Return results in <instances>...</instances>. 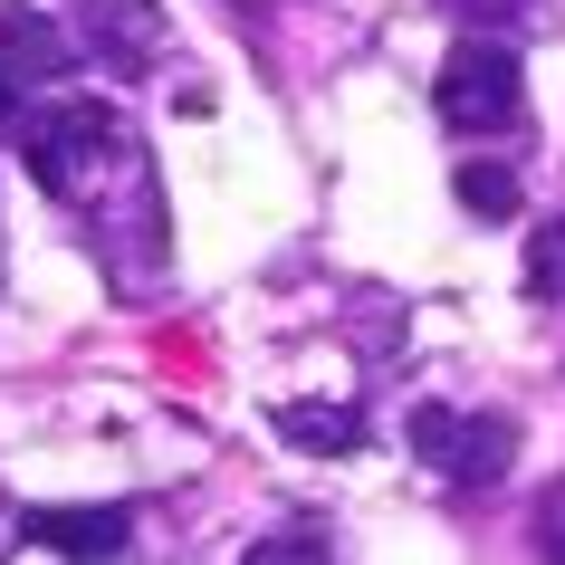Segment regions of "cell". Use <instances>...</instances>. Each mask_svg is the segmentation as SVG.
Returning a JSON list of instances; mask_svg holds the SVG:
<instances>
[{"mask_svg": "<svg viewBox=\"0 0 565 565\" xmlns=\"http://www.w3.org/2000/svg\"><path fill=\"white\" fill-rule=\"evenodd\" d=\"M116 153H125V116L106 96H49L30 116V135H20V163H30V182L49 202H87Z\"/></svg>", "mask_w": 565, "mask_h": 565, "instance_id": "obj_1", "label": "cell"}, {"mask_svg": "<svg viewBox=\"0 0 565 565\" xmlns=\"http://www.w3.org/2000/svg\"><path fill=\"white\" fill-rule=\"evenodd\" d=\"M431 106H441L450 135H508L527 87H518V58H508V39H460L431 77Z\"/></svg>", "mask_w": 565, "mask_h": 565, "instance_id": "obj_2", "label": "cell"}, {"mask_svg": "<svg viewBox=\"0 0 565 565\" xmlns=\"http://www.w3.org/2000/svg\"><path fill=\"white\" fill-rule=\"evenodd\" d=\"M413 450L441 479H460V489H489V479H508V460H518V422L508 413H460V403H422Z\"/></svg>", "mask_w": 565, "mask_h": 565, "instance_id": "obj_3", "label": "cell"}, {"mask_svg": "<svg viewBox=\"0 0 565 565\" xmlns=\"http://www.w3.org/2000/svg\"><path fill=\"white\" fill-rule=\"evenodd\" d=\"M77 39H87V58L116 67V77H153V67L173 58V20H163L153 0H87V10H77Z\"/></svg>", "mask_w": 565, "mask_h": 565, "instance_id": "obj_4", "label": "cell"}, {"mask_svg": "<svg viewBox=\"0 0 565 565\" xmlns=\"http://www.w3.org/2000/svg\"><path fill=\"white\" fill-rule=\"evenodd\" d=\"M10 536H30V546H49L67 565H116L125 536H135V508L125 499H106V508H20Z\"/></svg>", "mask_w": 565, "mask_h": 565, "instance_id": "obj_5", "label": "cell"}, {"mask_svg": "<svg viewBox=\"0 0 565 565\" xmlns=\"http://www.w3.org/2000/svg\"><path fill=\"white\" fill-rule=\"evenodd\" d=\"M0 67H10L20 87H49V77L67 67L58 20H39V10H0Z\"/></svg>", "mask_w": 565, "mask_h": 565, "instance_id": "obj_6", "label": "cell"}, {"mask_svg": "<svg viewBox=\"0 0 565 565\" xmlns=\"http://www.w3.org/2000/svg\"><path fill=\"white\" fill-rule=\"evenodd\" d=\"M278 441H298V450H355L364 441V413L355 403H278Z\"/></svg>", "mask_w": 565, "mask_h": 565, "instance_id": "obj_7", "label": "cell"}, {"mask_svg": "<svg viewBox=\"0 0 565 565\" xmlns=\"http://www.w3.org/2000/svg\"><path fill=\"white\" fill-rule=\"evenodd\" d=\"M450 192H460V211H479V221H508V211H518V173H508V163H460Z\"/></svg>", "mask_w": 565, "mask_h": 565, "instance_id": "obj_8", "label": "cell"}, {"mask_svg": "<svg viewBox=\"0 0 565 565\" xmlns=\"http://www.w3.org/2000/svg\"><path fill=\"white\" fill-rule=\"evenodd\" d=\"M327 556H335V546H327V527H317V518H288V527H268L239 565H327Z\"/></svg>", "mask_w": 565, "mask_h": 565, "instance_id": "obj_9", "label": "cell"}, {"mask_svg": "<svg viewBox=\"0 0 565 565\" xmlns=\"http://www.w3.org/2000/svg\"><path fill=\"white\" fill-rule=\"evenodd\" d=\"M527 298H565V221L527 231Z\"/></svg>", "mask_w": 565, "mask_h": 565, "instance_id": "obj_10", "label": "cell"}, {"mask_svg": "<svg viewBox=\"0 0 565 565\" xmlns=\"http://www.w3.org/2000/svg\"><path fill=\"white\" fill-rule=\"evenodd\" d=\"M441 10H450V20H470V39H489L499 20H527L536 0H441Z\"/></svg>", "mask_w": 565, "mask_h": 565, "instance_id": "obj_11", "label": "cell"}, {"mask_svg": "<svg viewBox=\"0 0 565 565\" xmlns=\"http://www.w3.org/2000/svg\"><path fill=\"white\" fill-rule=\"evenodd\" d=\"M536 556L565 565V489H546V499H536Z\"/></svg>", "mask_w": 565, "mask_h": 565, "instance_id": "obj_12", "label": "cell"}, {"mask_svg": "<svg viewBox=\"0 0 565 565\" xmlns=\"http://www.w3.org/2000/svg\"><path fill=\"white\" fill-rule=\"evenodd\" d=\"M20 116V77H10V67H0V125Z\"/></svg>", "mask_w": 565, "mask_h": 565, "instance_id": "obj_13", "label": "cell"}]
</instances>
